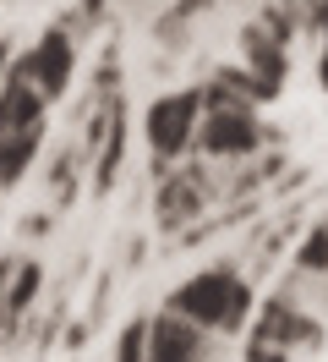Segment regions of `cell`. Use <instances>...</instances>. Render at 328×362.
I'll use <instances>...</instances> for the list:
<instances>
[{
  "mask_svg": "<svg viewBox=\"0 0 328 362\" xmlns=\"http://www.w3.org/2000/svg\"><path fill=\"white\" fill-rule=\"evenodd\" d=\"M164 308H175L181 318L202 324L208 335H236V329H246V318L257 308V291H252V280L241 269L214 264V269H197L192 280H181Z\"/></svg>",
  "mask_w": 328,
  "mask_h": 362,
  "instance_id": "cell-1",
  "label": "cell"
},
{
  "mask_svg": "<svg viewBox=\"0 0 328 362\" xmlns=\"http://www.w3.org/2000/svg\"><path fill=\"white\" fill-rule=\"evenodd\" d=\"M197 121H202V99H197V88L159 93V99L148 105V115H142V137H148V154H153V170H159V176L192 154Z\"/></svg>",
  "mask_w": 328,
  "mask_h": 362,
  "instance_id": "cell-2",
  "label": "cell"
},
{
  "mask_svg": "<svg viewBox=\"0 0 328 362\" xmlns=\"http://www.w3.org/2000/svg\"><path fill=\"white\" fill-rule=\"evenodd\" d=\"M214 198H219L214 176L202 165H170L159 176V192H153V220H159V230H192Z\"/></svg>",
  "mask_w": 328,
  "mask_h": 362,
  "instance_id": "cell-3",
  "label": "cell"
},
{
  "mask_svg": "<svg viewBox=\"0 0 328 362\" xmlns=\"http://www.w3.org/2000/svg\"><path fill=\"white\" fill-rule=\"evenodd\" d=\"M192 148H197L202 159H252V154L262 148L257 105H224V110H202Z\"/></svg>",
  "mask_w": 328,
  "mask_h": 362,
  "instance_id": "cell-4",
  "label": "cell"
},
{
  "mask_svg": "<svg viewBox=\"0 0 328 362\" xmlns=\"http://www.w3.org/2000/svg\"><path fill=\"white\" fill-rule=\"evenodd\" d=\"M6 77H22V83H33V88L55 105L66 88H71V77H77V45H71V33L66 28H49L33 49H22L11 55V71Z\"/></svg>",
  "mask_w": 328,
  "mask_h": 362,
  "instance_id": "cell-5",
  "label": "cell"
},
{
  "mask_svg": "<svg viewBox=\"0 0 328 362\" xmlns=\"http://www.w3.org/2000/svg\"><path fill=\"white\" fill-rule=\"evenodd\" d=\"M252 340L279 346V351H290V346L317 351V346H323V324L306 313L301 302H290V296H268V302L257 308V318H252Z\"/></svg>",
  "mask_w": 328,
  "mask_h": 362,
  "instance_id": "cell-6",
  "label": "cell"
},
{
  "mask_svg": "<svg viewBox=\"0 0 328 362\" xmlns=\"http://www.w3.org/2000/svg\"><path fill=\"white\" fill-rule=\"evenodd\" d=\"M148 362H214V346H208V329L181 318L175 308L148 318Z\"/></svg>",
  "mask_w": 328,
  "mask_h": 362,
  "instance_id": "cell-7",
  "label": "cell"
},
{
  "mask_svg": "<svg viewBox=\"0 0 328 362\" xmlns=\"http://www.w3.org/2000/svg\"><path fill=\"white\" fill-rule=\"evenodd\" d=\"M39 291H44V269H39V258H17L11 291H6V302H0V340H11V335H17V324L33 313Z\"/></svg>",
  "mask_w": 328,
  "mask_h": 362,
  "instance_id": "cell-8",
  "label": "cell"
},
{
  "mask_svg": "<svg viewBox=\"0 0 328 362\" xmlns=\"http://www.w3.org/2000/svg\"><path fill=\"white\" fill-rule=\"evenodd\" d=\"M241 55H246V71L262 77V83H284V39H274L268 23H246L241 28Z\"/></svg>",
  "mask_w": 328,
  "mask_h": 362,
  "instance_id": "cell-9",
  "label": "cell"
},
{
  "mask_svg": "<svg viewBox=\"0 0 328 362\" xmlns=\"http://www.w3.org/2000/svg\"><path fill=\"white\" fill-rule=\"evenodd\" d=\"M44 148V127H28V132H0V187H17L33 159Z\"/></svg>",
  "mask_w": 328,
  "mask_h": 362,
  "instance_id": "cell-10",
  "label": "cell"
},
{
  "mask_svg": "<svg viewBox=\"0 0 328 362\" xmlns=\"http://www.w3.org/2000/svg\"><path fill=\"white\" fill-rule=\"evenodd\" d=\"M121 165H126V115H115V127L104 132V143L93 148V192H99V198H104V192H115Z\"/></svg>",
  "mask_w": 328,
  "mask_h": 362,
  "instance_id": "cell-11",
  "label": "cell"
},
{
  "mask_svg": "<svg viewBox=\"0 0 328 362\" xmlns=\"http://www.w3.org/2000/svg\"><path fill=\"white\" fill-rule=\"evenodd\" d=\"M296 274H317V280H328V220H317V226L296 242Z\"/></svg>",
  "mask_w": 328,
  "mask_h": 362,
  "instance_id": "cell-12",
  "label": "cell"
},
{
  "mask_svg": "<svg viewBox=\"0 0 328 362\" xmlns=\"http://www.w3.org/2000/svg\"><path fill=\"white\" fill-rule=\"evenodd\" d=\"M115 362H148V318H131L115 340Z\"/></svg>",
  "mask_w": 328,
  "mask_h": 362,
  "instance_id": "cell-13",
  "label": "cell"
},
{
  "mask_svg": "<svg viewBox=\"0 0 328 362\" xmlns=\"http://www.w3.org/2000/svg\"><path fill=\"white\" fill-rule=\"evenodd\" d=\"M312 28L323 33V61H317V83L328 88V0H317V6H312Z\"/></svg>",
  "mask_w": 328,
  "mask_h": 362,
  "instance_id": "cell-14",
  "label": "cell"
},
{
  "mask_svg": "<svg viewBox=\"0 0 328 362\" xmlns=\"http://www.w3.org/2000/svg\"><path fill=\"white\" fill-rule=\"evenodd\" d=\"M246 362H290V351H279V346H262V340H252V346H246Z\"/></svg>",
  "mask_w": 328,
  "mask_h": 362,
  "instance_id": "cell-15",
  "label": "cell"
},
{
  "mask_svg": "<svg viewBox=\"0 0 328 362\" xmlns=\"http://www.w3.org/2000/svg\"><path fill=\"white\" fill-rule=\"evenodd\" d=\"M11 274H17V258H0V302H6V291H11Z\"/></svg>",
  "mask_w": 328,
  "mask_h": 362,
  "instance_id": "cell-16",
  "label": "cell"
},
{
  "mask_svg": "<svg viewBox=\"0 0 328 362\" xmlns=\"http://www.w3.org/2000/svg\"><path fill=\"white\" fill-rule=\"evenodd\" d=\"M6 71H11V45L0 39V88H6Z\"/></svg>",
  "mask_w": 328,
  "mask_h": 362,
  "instance_id": "cell-17",
  "label": "cell"
}]
</instances>
